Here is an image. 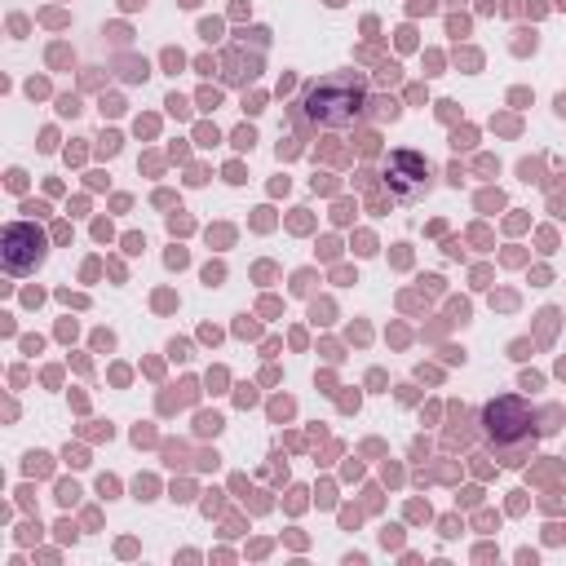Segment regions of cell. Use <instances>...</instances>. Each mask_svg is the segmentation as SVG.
Wrapping results in <instances>:
<instances>
[{
    "instance_id": "3957f363",
    "label": "cell",
    "mask_w": 566,
    "mask_h": 566,
    "mask_svg": "<svg viewBox=\"0 0 566 566\" xmlns=\"http://www.w3.org/2000/svg\"><path fill=\"white\" fill-rule=\"evenodd\" d=\"M482 429H486V438H495V442H522V438H531L535 433V411L522 402V398H495V402H486V411H482Z\"/></svg>"
},
{
    "instance_id": "277c9868",
    "label": "cell",
    "mask_w": 566,
    "mask_h": 566,
    "mask_svg": "<svg viewBox=\"0 0 566 566\" xmlns=\"http://www.w3.org/2000/svg\"><path fill=\"white\" fill-rule=\"evenodd\" d=\"M424 177H429V168H424V159H420L416 150H394L389 164H385V181H389V190H394L398 199L420 195V190H424Z\"/></svg>"
},
{
    "instance_id": "7a4b0ae2",
    "label": "cell",
    "mask_w": 566,
    "mask_h": 566,
    "mask_svg": "<svg viewBox=\"0 0 566 566\" xmlns=\"http://www.w3.org/2000/svg\"><path fill=\"white\" fill-rule=\"evenodd\" d=\"M0 261L9 274H31L44 261V230L31 221H13L0 234Z\"/></svg>"
},
{
    "instance_id": "6da1fadb",
    "label": "cell",
    "mask_w": 566,
    "mask_h": 566,
    "mask_svg": "<svg viewBox=\"0 0 566 566\" xmlns=\"http://www.w3.org/2000/svg\"><path fill=\"white\" fill-rule=\"evenodd\" d=\"M305 115L323 128H349L363 111H367V80L345 71V75H327L318 84L305 88Z\"/></svg>"
}]
</instances>
